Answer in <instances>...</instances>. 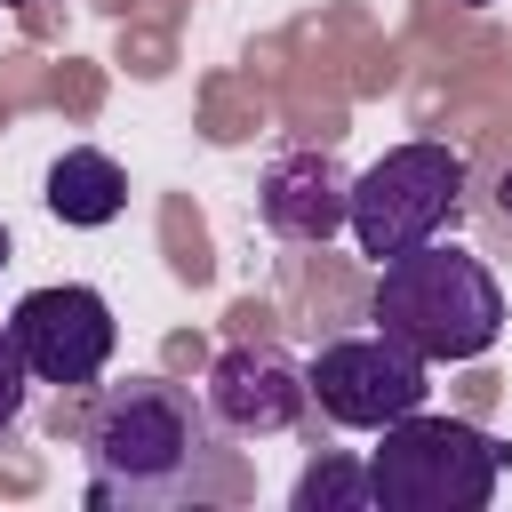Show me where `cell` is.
Instances as JSON below:
<instances>
[{
  "label": "cell",
  "mask_w": 512,
  "mask_h": 512,
  "mask_svg": "<svg viewBox=\"0 0 512 512\" xmlns=\"http://www.w3.org/2000/svg\"><path fill=\"white\" fill-rule=\"evenodd\" d=\"M232 432L216 424L208 392L128 376L104 384L88 416V504L96 512H184L208 496H232Z\"/></svg>",
  "instance_id": "cell-1"
},
{
  "label": "cell",
  "mask_w": 512,
  "mask_h": 512,
  "mask_svg": "<svg viewBox=\"0 0 512 512\" xmlns=\"http://www.w3.org/2000/svg\"><path fill=\"white\" fill-rule=\"evenodd\" d=\"M376 328L400 336L424 360H480L504 336V288H496V272L480 256H464L448 240H424V248L384 264Z\"/></svg>",
  "instance_id": "cell-2"
},
{
  "label": "cell",
  "mask_w": 512,
  "mask_h": 512,
  "mask_svg": "<svg viewBox=\"0 0 512 512\" xmlns=\"http://www.w3.org/2000/svg\"><path fill=\"white\" fill-rule=\"evenodd\" d=\"M512 448L488 440L464 416H400L384 424V448H368L376 512H488Z\"/></svg>",
  "instance_id": "cell-3"
},
{
  "label": "cell",
  "mask_w": 512,
  "mask_h": 512,
  "mask_svg": "<svg viewBox=\"0 0 512 512\" xmlns=\"http://www.w3.org/2000/svg\"><path fill=\"white\" fill-rule=\"evenodd\" d=\"M464 152L440 144V136H416V144H392L368 176H352V240L360 256L392 264L424 240H440L456 216H464Z\"/></svg>",
  "instance_id": "cell-4"
},
{
  "label": "cell",
  "mask_w": 512,
  "mask_h": 512,
  "mask_svg": "<svg viewBox=\"0 0 512 512\" xmlns=\"http://www.w3.org/2000/svg\"><path fill=\"white\" fill-rule=\"evenodd\" d=\"M304 384H312V408H320L328 424H344V432H384V424H400V416H416V408L432 400V360L376 328V336H336V344H320V360L304 368Z\"/></svg>",
  "instance_id": "cell-5"
},
{
  "label": "cell",
  "mask_w": 512,
  "mask_h": 512,
  "mask_svg": "<svg viewBox=\"0 0 512 512\" xmlns=\"http://www.w3.org/2000/svg\"><path fill=\"white\" fill-rule=\"evenodd\" d=\"M8 336H16V352H24V368H32V384L72 392V384H96V376L112 368L120 320H112V304H104L96 288L64 280V288H32V296H16Z\"/></svg>",
  "instance_id": "cell-6"
},
{
  "label": "cell",
  "mask_w": 512,
  "mask_h": 512,
  "mask_svg": "<svg viewBox=\"0 0 512 512\" xmlns=\"http://www.w3.org/2000/svg\"><path fill=\"white\" fill-rule=\"evenodd\" d=\"M208 408H216V424L232 432V440H272V432H288L304 408H312V384H304V368L288 360V352H272V344H232V352H216V368H208Z\"/></svg>",
  "instance_id": "cell-7"
},
{
  "label": "cell",
  "mask_w": 512,
  "mask_h": 512,
  "mask_svg": "<svg viewBox=\"0 0 512 512\" xmlns=\"http://www.w3.org/2000/svg\"><path fill=\"white\" fill-rule=\"evenodd\" d=\"M256 216L280 240H336L352 232V176L336 152H280L256 176Z\"/></svg>",
  "instance_id": "cell-8"
},
{
  "label": "cell",
  "mask_w": 512,
  "mask_h": 512,
  "mask_svg": "<svg viewBox=\"0 0 512 512\" xmlns=\"http://www.w3.org/2000/svg\"><path fill=\"white\" fill-rule=\"evenodd\" d=\"M120 208H128V176H120L112 152H96V144L56 152V168H48V216H56V224H72V232H104Z\"/></svg>",
  "instance_id": "cell-9"
},
{
  "label": "cell",
  "mask_w": 512,
  "mask_h": 512,
  "mask_svg": "<svg viewBox=\"0 0 512 512\" xmlns=\"http://www.w3.org/2000/svg\"><path fill=\"white\" fill-rule=\"evenodd\" d=\"M464 216H472L480 248L512 264V144H488V152L464 168Z\"/></svg>",
  "instance_id": "cell-10"
},
{
  "label": "cell",
  "mask_w": 512,
  "mask_h": 512,
  "mask_svg": "<svg viewBox=\"0 0 512 512\" xmlns=\"http://www.w3.org/2000/svg\"><path fill=\"white\" fill-rule=\"evenodd\" d=\"M296 512H376V480H368V464H352V456H320V464L296 480Z\"/></svg>",
  "instance_id": "cell-11"
},
{
  "label": "cell",
  "mask_w": 512,
  "mask_h": 512,
  "mask_svg": "<svg viewBox=\"0 0 512 512\" xmlns=\"http://www.w3.org/2000/svg\"><path fill=\"white\" fill-rule=\"evenodd\" d=\"M24 384H32V368H24V352H16V336H8V320H0V448H8L16 424H24Z\"/></svg>",
  "instance_id": "cell-12"
},
{
  "label": "cell",
  "mask_w": 512,
  "mask_h": 512,
  "mask_svg": "<svg viewBox=\"0 0 512 512\" xmlns=\"http://www.w3.org/2000/svg\"><path fill=\"white\" fill-rule=\"evenodd\" d=\"M0 264H8V224H0Z\"/></svg>",
  "instance_id": "cell-13"
},
{
  "label": "cell",
  "mask_w": 512,
  "mask_h": 512,
  "mask_svg": "<svg viewBox=\"0 0 512 512\" xmlns=\"http://www.w3.org/2000/svg\"><path fill=\"white\" fill-rule=\"evenodd\" d=\"M472 8H480V0H472Z\"/></svg>",
  "instance_id": "cell-14"
}]
</instances>
